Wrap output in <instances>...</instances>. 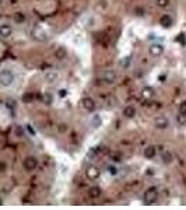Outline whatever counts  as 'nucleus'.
<instances>
[{
  "label": "nucleus",
  "instance_id": "4",
  "mask_svg": "<svg viewBox=\"0 0 186 210\" xmlns=\"http://www.w3.org/2000/svg\"><path fill=\"white\" fill-rule=\"evenodd\" d=\"M154 126L155 129H158V130H167V129L171 126V121L167 115H159L157 116L154 121Z\"/></svg>",
  "mask_w": 186,
  "mask_h": 210
},
{
  "label": "nucleus",
  "instance_id": "5",
  "mask_svg": "<svg viewBox=\"0 0 186 210\" xmlns=\"http://www.w3.org/2000/svg\"><path fill=\"white\" fill-rule=\"evenodd\" d=\"M116 78H118V74H116V72L112 70V69H106V70H104L102 74H101V80L104 83H106V84H114V83L116 81Z\"/></svg>",
  "mask_w": 186,
  "mask_h": 210
},
{
  "label": "nucleus",
  "instance_id": "23",
  "mask_svg": "<svg viewBox=\"0 0 186 210\" xmlns=\"http://www.w3.org/2000/svg\"><path fill=\"white\" fill-rule=\"evenodd\" d=\"M14 21L18 23V24L24 23V21H25V14H24V13H17L16 16H14Z\"/></svg>",
  "mask_w": 186,
  "mask_h": 210
},
{
  "label": "nucleus",
  "instance_id": "7",
  "mask_svg": "<svg viewBox=\"0 0 186 210\" xmlns=\"http://www.w3.org/2000/svg\"><path fill=\"white\" fill-rule=\"evenodd\" d=\"M86 175L87 178L91 179V181H97V179L101 178V169L100 167L97 165H88L86 169Z\"/></svg>",
  "mask_w": 186,
  "mask_h": 210
},
{
  "label": "nucleus",
  "instance_id": "16",
  "mask_svg": "<svg viewBox=\"0 0 186 210\" xmlns=\"http://www.w3.org/2000/svg\"><path fill=\"white\" fill-rule=\"evenodd\" d=\"M161 163L164 165H171L173 163V154L169 150H165L161 154Z\"/></svg>",
  "mask_w": 186,
  "mask_h": 210
},
{
  "label": "nucleus",
  "instance_id": "9",
  "mask_svg": "<svg viewBox=\"0 0 186 210\" xmlns=\"http://www.w3.org/2000/svg\"><path fill=\"white\" fill-rule=\"evenodd\" d=\"M23 167L25 171H34V169L38 167V160H36V157H34V155L25 157V160L23 161Z\"/></svg>",
  "mask_w": 186,
  "mask_h": 210
},
{
  "label": "nucleus",
  "instance_id": "22",
  "mask_svg": "<svg viewBox=\"0 0 186 210\" xmlns=\"http://www.w3.org/2000/svg\"><path fill=\"white\" fill-rule=\"evenodd\" d=\"M176 123L179 125V126H185L186 125V115L178 114L176 115Z\"/></svg>",
  "mask_w": 186,
  "mask_h": 210
},
{
  "label": "nucleus",
  "instance_id": "3",
  "mask_svg": "<svg viewBox=\"0 0 186 210\" xmlns=\"http://www.w3.org/2000/svg\"><path fill=\"white\" fill-rule=\"evenodd\" d=\"M32 37L35 38L36 41H41V42H45L48 38H49V32L46 31L45 28L39 25V24H36L34 30H32Z\"/></svg>",
  "mask_w": 186,
  "mask_h": 210
},
{
  "label": "nucleus",
  "instance_id": "28",
  "mask_svg": "<svg viewBox=\"0 0 186 210\" xmlns=\"http://www.w3.org/2000/svg\"><path fill=\"white\" fill-rule=\"evenodd\" d=\"M1 1H3V0H0V4H1Z\"/></svg>",
  "mask_w": 186,
  "mask_h": 210
},
{
  "label": "nucleus",
  "instance_id": "25",
  "mask_svg": "<svg viewBox=\"0 0 186 210\" xmlns=\"http://www.w3.org/2000/svg\"><path fill=\"white\" fill-rule=\"evenodd\" d=\"M155 3L158 7H167L169 4V0H155Z\"/></svg>",
  "mask_w": 186,
  "mask_h": 210
},
{
  "label": "nucleus",
  "instance_id": "8",
  "mask_svg": "<svg viewBox=\"0 0 186 210\" xmlns=\"http://www.w3.org/2000/svg\"><path fill=\"white\" fill-rule=\"evenodd\" d=\"M164 50H165L164 45L162 44H158V42H153V44L148 46V53H150V56H153V58H159V56L164 53Z\"/></svg>",
  "mask_w": 186,
  "mask_h": 210
},
{
  "label": "nucleus",
  "instance_id": "20",
  "mask_svg": "<svg viewBox=\"0 0 186 210\" xmlns=\"http://www.w3.org/2000/svg\"><path fill=\"white\" fill-rule=\"evenodd\" d=\"M59 77V74L56 73V72H49V73H46V80L49 83H55Z\"/></svg>",
  "mask_w": 186,
  "mask_h": 210
},
{
  "label": "nucleus",
  "instance_id": "6",
  "mask_svg": "<svg viewBox=\"0 0 186 210\" xmlns=\"http://www.w3.org/2000/svg\"><path fill=\"white\" fill-rule=\"evenodd\" d=\"M81 106L86 112H95L97 102H95V100L91 98V97H84L83 101H81Z\"/></svg>",
  "mask_w": 186,
  "mask_h": 210
},
{
  "label": "nucleus",
  "instance_id": "18",
  "mask_svg": "<svg viewBox=\"0 0 186 210\" xmlns=\"http://www.w3.org/2000/svg\"><path fill=\"white\" fill-rule=\"evenodd\" d=\"M88 196L91 197V199H97V197L101 196V193H102V191H101L100 186H91L90 189H88Z\"/></svg>",
  "mask_w": 186,
  "mask_h": 210
},
{
  "label": "nucleus",
  "instance_id": "11",
  "mask_svg": "<svg viewBox=\"0 0 186 210\" xmlns=\"http://www.w3.org/2000/svg\"><path fill=\"white\" fill-rule=\"evenodd\" d=\"M13 34V27L9 23H1L0 24V37L1 38H10Z\"/></svg>",
  "mask_w": 186,
  "mask_h": 210
},
{
  "label": "nucleus",
  "instance_id": "2",
  "mask_svg": "<svg viewBox=\"0 0 186 210\" xmlns=\"http://www.w3.org/2000/svg\"><path fill=\"white\" fill-rule=\"evenodd\" d=\"M16 80V74L11 69H3L0 70V86L10 87Z\"/></svg>",
  "mask_w": 186,
  "mask_h": 210
},
{
  "label": "nucleus",
  "instance_id": "12",
  "mask_svg": "<svg viewBox=\"0 0 186 210\" xmlns=\"http://www.w3.org/2000/svg\"><path fill=\"white\" fill-rule=\"evenodd\" d=\"M90 126L94 130L95 129H100L101 126H102V116H101L100 114H92V116H91L90 119Z\"/></svg>",
  "mask_w": 186,
  "mask_h": 210
},
{
  "label": "nucleus",
  "instance_id": "17",
  "mask_svg": "<svg viewBox=\"0 0 186 210\" xmlns=\"http://www.w3.org/2000/svg\"><path fill=\"white\" fill-rule=\"evenodd\" d=\"M55 58L58 60H63L67 58V49H66V46H58L56 49H55Z\"/></svg>",
  "mask_w": 186,
  "mask_h": 210
},
{
  "label": "nucleus",
  "instance_id": "10",
  "mask_svg": "<svg viewBox=\"0 0 186 210\" xmlns=\"http://www.w3.org/2000/svg\"><path fill=\"white\" fill-rule=\"evenodd\" d=\"M140 94H141V98H143V100L150 101L155 97V90L151 86H144L143 88H141Z\"/></svg>",
  "mask_w": 186,
  "mask_h": 210
},
{
  "label": "nucleus",
  "instance_id": "19",
  "mask_svg": "<svg viewBox=\"0 0 186 210\" xmlns=\"http://www.w3.org/2000/svg\"><path fill=\"white\" fill-rule=\"evenodd\" d=\"M44 104H45V105H52V104H53V95H52V92H49V91L44 92Z\"/></svg>",
  "mask_w": 186,
  "mask_h": 210
},
{
  "label": "nucleus",
  "instance_id": "27",
  "mask_svg": "<svg viewBox=\"0 0 186 210\" xmlns=\"http://www.w3.org/2000/svg\"><path fill=\"white\" fill-rule=\"evenodd\" d=\"M60 97H66V94H67V92H66V90H60Z\"/></svg>",
  "mask_w": 186,
  "mask_h": 210
},
{
  "label": "nucleus",
  "instance_id": "14",
  "mask_svg": "<svg viewBox=\"0 0 186 210\" xmlns=\"http://www.w3.org/2000/svg\"><path fill=\"white\" fill-rule=\"evenodd\" d=\"M159 25H161L162 28H171L173 25L172 16H169V14H164L162 17L159 18Z\"/></svg>",
  "mask_w": 186,
  "mask_h": 210
},
{
  "label": "nucleus",
  "instance_id": "13",
  "mask_svg": "<svg viewBox=\"0 0 186 210\" xmlns=\"http://www.w3.org/2000/svg\"><path fill=\"white\" fill-rule=\"evenodd\" d=\"M123 116L125 118H127V119H132V118H134L137 115V109H136V106L134 105H126L125 108H123Z\"/></svg>",
  "mask_w": 186,
  "mask_h": 210
},
{
  "label": "nucleus",
  "instance_id": "26",
  "mask_svg": "<svg viewBox=\"0 0 186 210\" xmlns=\"http://www.w3.org/2000/svg\"><path fill=\"white\" fill-rule=\"evenodd\" d=\"M6 163H3V161H0V172H3V171H6Z\"/></svg>",
  "mask_w": 186,
  "mask_h": 210
},
{
  "label": "nucleus",
  "instance_id": "15",
  "mask_svg": "<svg viewBox=\"0 0 186 210\" xmlns=\"http://www.w3.org/2000/svg\"><path fill=\"white\" fill-rule=\"evenodd\" d=\"M155 154H157V147L155 146H147L143 150V157L147 158V160H153L155 157Z\"/></svg>",
  "mask_w": 186,
  "mask_h": 210
},
{
  "label": "nucleus",
  "instance_id": "24",
  "mask_svg": "<svg viewBox=\"0 0 186 210\" xmlns=\"http://www.w3.org/2000/svg\"><path fill=\"white\" fill-rule=\"evenodd\" d=\"M178 114H183L186 115V100H183L178 106Z\"/></svg>",
  "mask_w": 186,
  "mask_h": 210
},
{
  "label": "nucleus",
  "instance_id": "21",
  "mask_svg": "<svg viewBox=\"0 0 186 210\" xmlns=\"http://www.w3.org/2000/svg\"><path fill=\"white\" fill-rule=\"evenodd\" d=\"M106 171H108L111 175H114V177L119 174L118 167H116V165H114V164H108V165H106Z\"/></svg>",
  "mask_w": 186,
  "mask_h": 210
},
{
  "label": "nucleus",
  "instance_id": "1",
  "mask_svg": "<svg viewBox=\"0 0 186 210\" xmlns=\"http://www.w3.org/2000/svg\"><path fill=\"white\" fill-rule=\"evenodd\" d=\"M158 197H159L158 189L155 186H150L148 189H145V192L143 193V203H144L145 206L155 205V203L158 202Z\"/></svg>",
  "mask_w": 186,
  "mask_h": 210
}]
</instances>
